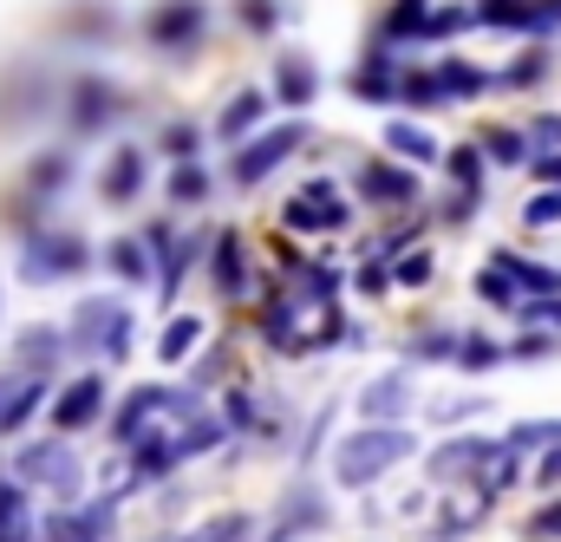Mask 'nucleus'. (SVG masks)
Instances as JSON below:
<instances>
[{"label":"nucleus","instance_id":"a211bd4d","mask_svg":"<svg viewBox=\"0 0 561 542\" xmlns=\"http://www.w3.org/2000/svg\"><path fill=\"white\" fill-rule=\"evenodd\" d=\"M209 274H216V294H222V301H242V236H236V229H222V236H216Z\"/></svg>","mask_w":561,"mask_h":542},{"label":"nucleus","instance_id":"cd10ccee","mask_svg":"<svg viewBox=\"0 0 561 542\" xmlns=\"http://www.w3.org/2000/svg\"><path fill=\"white\" fill-rule=\"evenodd\" d=\"M196 340H203V320L176 314V320L163 327V340H157V360H170V366H176V360H190V347H196Z\"/></svg>","mask_w":561,"mask_h":542},{"label":"nucleus","instance_id":"4be33fe9","mask_svg":"<svg viewBox=\"0 0 561 542\" xmlns=\"http://www.w3.org/2000/svg\"><path fill=\"white\" fill-rule=\"evenodd\" d=\"M444 170H450V183H457V196H463V203H477V196H483V150H477V144H457V150L444 157Z\"/></svg>","mask_w":561,"mask_h":542},{"label":"nucleus","instance_id":"3c124183","mask_svg":"<svg viewBox=\"0 0 561 542\" xmlns=\"http://www.w3.org/2000/svg\"><path fill=\"white\" fill-rule=\"evenodd\" d=\"M399 281H405V287H424V281H431V256H399Z\"/></svg>","mask_w":561,"mask_h":542},{"label":"nucleus","instance_id":"412c9836","mask_svg":"<svg viewBox=\"0 0 561 542\" xmlns=\"http://www.w3.org/2000/svg\"><path fill=\"white\" fill-rule=\"evenodd\" d=\"M437 72V92L444 99H477V92H490L496 79L483 72V66H470V59H444V66H431Z\"/></svg>","mask_w":561,"mask_h":542},{"label":"nucleus","instance_id":"72a5a7b5","mask_svg":"<svg viewBox=\"0 0 561 542\" xmlns=\"http://www.w3.org/2000/svg\"><path fill=\"white\" fill-rule=\"evenodd\" d=\"M163 256H170V262H163V301H170V294H176V281H183V269L203 256V236H183V242H176V249H163Z\"/></svg>","mask_w":561,"mask_h":542},{"label":"nucleus","instance_id":"a878e982","mask_svg":"<svg viewBox=\"0 0 561 542\" xmlns=\"http://www.w3.org/2000/svg\"><path fill=\"white\" fill-rule=\"evenodd\" d=\"M59 347H66V334L59 327H26L20 334V360H26V373H53V360H59Z\"/></svg>","mask_w":561,"mask_h":542},{"label":"nucleus","instance_id":"864d4df0","mask_svg":"<svg viewBox=\"0 0 561 542\" xmlns=\"http://www.w3.org/2000/svg\"><path fill=\"white\" fill-rule=\"evenodd\" d=\"M529 537H561V497L542 510V517H529Z\"/></svg>","mask_w":561,"mask_h":542},{"label":"nucleus","instance_id":"7c9ffc66","mask_svg":"<svg viewBox=\"0 0 561 542\" xmlns=\"http://www.w3.org/2000/svg\"><path fill=\"white\" fill-rule=\"evenodd\" d=\"M163 190H170V203H203V196H209V170H203V163H176Z\"/></svg>","mask_w":561,"mask_h":542},{"label":"nucleus","instance_id":"09e8293b","mask_svg":"<svg viewBox=\"0 0 561 542\" xmlns=\"http://www.w3.org/2000/svg\"><path fill=\"white\" fill-rule=\"evenodd\" d=\"M236 13H242V26H249V33H268V26H275V0H242Z\"/></svg>","mask_w":561,"mask_h":542},{"label":"nucleus","instance_id":"4c0bfd02","mask_svg":"<svg viewBox=\"0 0 561 542\" xmlns=\"http://www.w3.org/2000/svg\"><path fill=\"white\" fill-rule=\"evenodd\" d=\"M79 523H85V537H92V542H105V537H112V523H118V497L85 504V510H79Z\"/></svg>","mask_w":561,"mask_h":542},{"label":"nucleus","instance_id":"b1692460","mask_svg":"<svg viewBox=\"0 0 561 542\" xmlns=\"http://www.w3.org/2000/svg\"><path fill=\"white\" fill-rule=\"evenodd\" d=\"M386 150L392 157H405V163H437V137L431 132H419V125H386Z\"/></svg>","mask_w":561,"mask_h":542},{"label":"nucleus","instance_id":"0eeeda50","mask_svg":"<svg viewBox=\"0 0 561 542\" xmlns=\"http://www.w3.org/2000/svg\"><path fill=\"white\" fill-rule=\"evenodd\" d=\"M359 196L379 210H405V203H419V177L399 163H359Z\"/></svg>","mask_w":561,"mask_h":542},{"label":"nucleus","instance_id":"1a4fd4ad","mask_svg":"<svg viewBox=\"0 0 561 542\" xmlns=\"http://www.w3.org/2000/svg\"><path fill=\"white\" fill-rule=\"evenodd\" d=\"M353 99H366V105H386V99H399V66H392V53L386 46H373L359 66H353Z\"/></svg>","mask_w":561,"mask_h":542},{"label":"nucleus","instance_id":"e433bc0d","mask_svg":"<svg viewBox=\"0 0 561 542\" xmlns=\"http://www.w3.org/2000/svg\"><path fill=\"white\" fill-rule=\"evenodd\" d=\"M542 72H549V53H542V46H529V53H523V59H516V66H510L496 86H510V92H516V86H536Z\"/></svg>","mask_w":561,"mask_h":542},{"label":"nucleus","instance_id":"bf43d9fd","mask_svg":"<svg viewBox=\"0 0 561 542\" xmlns=\"http://www.w3.org/2000/svg\"><path fill=\"white\" fill-rule=\"evenodd\" d=\"M0 542H26V537H0Z\"/></svg>","mask_w":561,"mask_h":542},{"label":"nucleus","instance_id":"7ed1b4c3","mask_svg":"<svg viewBox=\"0 0 561 542\" xmlns=\"http://www.w3.org/2000/svg\"><path fill=\"white\" fill-rule=\"evenodd\" d=\"M300 150V125H275V132H262L255 144H236V163H229V177L242 183V190H255L275 163H287Z\"/></svg>","mask_w":561,"mask_h":542},{"label":"nucleus","instance_id":"f257e3e1","mask_svg":"<svg viewBox=\"0 0 561 542\" xmlns=\"http://www.w3.org/2000/svg\"><path fill=\"white\" fill-rule=\"evenodd\" d=\"M419 444H412V431L405 425H366V431H353L340 451H333V477L346 484V490H373L399 458H412Z\"/></svg>","mask_w":561,"mask_h":542},{"label":"nucleus","instance_id":"4468645a","mask_svg":"<svg viewBox=\"0 0 561 542\" xmlns=\"http://www.w3.org/2000/svg\"><path fill=\"white\" fill-rule=\"evenodd\" d=\"M138 190H144V150L138 144H118L112 163H105V177H99V196L105 203H131Z\"/></svg>","mask_w":561,"mask_h":542},{"label":"nucleus","instance_id":"5fc2aeb1","mask_svg":"<svg viewBox=\"0 0 561 542\" xmlns=\"http://www.w3.org/2000/svg\"><path fill=\"white\" fill-rule=\"evenodd\" d=\"M477 411H483V399H450V406H437V418L457 425V418H477Z\"/></svg>","mask_w":561,"mask_h":542},{"label":"nucleus","instance_id":"4d7b16f0","mask_svg":"<svg viewBox=\"0 0 561 542\" xmlns=\"http://www.w3.org/2000/svg\"><path fill=\"white\" fill-rule=\"evenodd\" d=\"M529 170H536L549 190H561V157H529Z\"/></svg>","mask_w":561,"mask_h":542},{"label":"nucleus","instance_id":"f03ea898","mask_svg":"<svg viewBox=\"0 0 561 542\" xmlns=\"http://www.w3.org/2000/svg\"><path fill=\"white\" fill-rule=\"evenodd\" d=\"M203 33H209V7H203V0H157V7L144 13V39L163 46V53H183V46H196Z\"/></svg>","mask_w":561,"mask_h":542},{"label":"nucleus","instance_id":"c03bdc74","mask_svg":"<svg viewBox=\"0 0 561 542\" xmlns=\"http://www.w3.org/2000/svg\"><path fill=\"white\" fill-rule=\"evenodd\" d=\"M516 314H523V320H536V327L549 334V327H561V294H542V301H523Z\"/></svg>","mask_w":561,"mask_h":542},{"label":"nucleus","instance_id":"f3484780","mask_svg":"<svg viewBox=\"0 0 561 542\" xmlns=\"http://www.w3.org/2000/svg\"><path fill=\"white\" fill-rule=\"evenodd\" d=\"M320 92V72L300 59V53H280V66H275V99L280 105H307Z\"/></svg>","mask_w":561,"mask_h":542},{"label":"nucleus","instance_id":"f704fd0d","mask_svg":"<svg viewBox=\"0 0 561 542\" xmlns=\"http://www.w3.org/2000/svg\"><path fill=\"white\" fill-rule=\"evenodd\" d=\"M477 20H483V26H523V33H529V0H483Z\"/></svg>","mask_w":561,"mask_h":542},{"label":"nucleus","instance_id":"6ab92c4d","mask_svg":"<svg viewBox=\"0 0 561 542\" xmlns=\"http://www.w3.org/2000/svg\"><path fill=\"white\" fill-rule=\"evenodd\" d=\"M424 20H431V0H392V13L379 20V46L392 53L399 39H424Z\"/></svg>","mask_w":561,"mask_h":542},{"label":"nucleus","instance_id":"39448f33","mask_svg":"<svg viewBox=\"0 0 561 542\" xmlns=\"http://www.w3.org/2000/svg\"><path fill=\"white\" fill-rule=\"evenodd\" d=\"M20 477H26V484H46V490H59V497H72V490L85 484V464H79L66 444H26V451H20Z\"/></svg>","mask_w":561,"mask_h":542},{"label":"nucleus","instance_id":"8fccbe9b","mask_svg":"<svg viewBox=\"0 0 561 542\" xmlns=\"http://www.w3.org/2000/svg\"><path fill=\"white\" fill-rule=\"evenodd\" d=\"M412 360H457V340L450 334H424L419 347H412Z\"/></svg>","mask_w":561,"mask_h":542},{"label":"nucleus","instance_id":"9d476101","mask_svg":"<svg viewBox=\"0 0 561 542\" xmlns=\"http://www.w3.org/2000/svg\"><path fill=\"white\" fill-rule=\"evenodd\" d=\"M118 86H105V79H79L72 86V132H99V125H112L118 118Z\"/></svg>","mask_w":561,"mask_h":542},{"label":"nucleus","instance_id":"393cba45","mask_svg":"<svg viewBox=\"0 0 561 542\" xmlns=\"http://www.w3.org/2000/svg\"><path fill=\"white\" fill-rule=\"evenodd\" d=\"M470 484H477V497L510 490V484H516V444H490V458H483V471H477Z\"/></svg>","mask_w":561,"mask_h":542},{"label":"nucleus","instance_id":"49530a36","mask_svg":"<svg viewBox=\"0 0 561 542\" xmlns=\"http://www.w3.org/2000/svg\"><path fill=\"white\" fill-rule=\"evenodd\" d=\"M561 26V0H529V33L542 39V33H556Z\"/></svg>","mask_w":561,"mask_h":542},{"label":"nucleus","instance_id":"20e7f679","mask_svg":"<svg viewBox=\"0 0 561 542\" xmlns=\"http://www.w3.org/2000/svg\"><path fill=\"white\" fill-rule=\"evenodd\" d=\"M346 196L327 183V177H313L294 203H287V229H307V236H320V229H346Z\"/></svg>","mask_w":561,"mask_h":542},{"label":"nucleus","instance_id":"a18cd8bd","mask_svg":"<svg viewBox=\"0 0 561 542\" xmlns=\"http://www.w3.org/2000/svg\"><path fill=\"white\" fill-rule=\"evenodd\" d=\"M59 183H66V150H53V157L33 163V190H59Z\"/></svg>","mask_w":561,"mask_h":542},{"label":"nucleus","instance_id":"2f4dec72","mask_svg":"<svg viewBox=\"0 0 561 542\" xmlns=\"http://www.w3.org/2000/svg\"><path fill=\"white\" fill-rule=\"evenodd\" d=\"M477 294H483L490 307H510V314L523 307V287H516V281H510L503 269H483V274H477Z\"/></svg>","mask_w":561,"mask_h":542},{"label":"nucleus","instance_id":"ea45409f","mask_svg":"<svg viewBox=\"0 0 561 542\" xmlns=\"http://www.w3.org/2000/svg\"><path fill=\"white\" fill-rule=\"evenodd\" d=\"M529 144H536V157H561V118L556 112H542V118L529 125Z\"/></svg>","mask_w":561,"mask_h":542},{"label":"nucleus","instance_id":"6e6552de","mask_svg":"<svg viewBox=\"0 0 561 542\" xmlns=\"http://www.w3.org/2000/svg\"><path fill=\"white\" fill-rule=\"evenodd\" d=\"M99 411H105V380L85 373V380H72V386L53 399V425H59V431H85V425H99Z\"/></svg>","mask_w":561,"mask_h":542},{"label":"nucleus","instance_id":"473e14b6","mask_svg":"<svg viewBox=\"0 0 561 542\" xmlns=\"http://www.w3.org/2000/svg\"><path fill=\"white\" fill-rule=\"evenodd\" d=\"M399 99H405V105H419V112L444 105V92H437V72H399Z\"/></svg>","mask_w":561,"mask_h":542},{"label":"nucleus","instance_id":"9b49d317","mask_svg":"<svg viewBox=\"0 0 561 542\" xmlns=\"http://www.w3.org/2000/svg\"><path fill=\"white\" fill-rule=\"evenodd\" d=\"M170 406H176V393H163V386H138V393L118 406V418H112V438H118V444H138L144 425H150L157 411H170Z\"/></svg>","mask_w":561,"mask_h":542},{"label":"nucleus","instance_id":"58836bf2","mask_svg":"<svg viewBox=\"0 0 561 542\" xmlns=\"http://www.w3.org/2000/svg\"><path fill=\"white\" fill-rule=\"evenodd\" d=\"M523 223H529V229H556V223H561V190L529 196V203H523Z\"/></svg>","mask_w":561,"mask_h":542},{"label":"nucleus","instance_id":"de8ad7c7","mask_svg":"<svg viewBox=\"0 0 561 542\" xmlns=\"http://www.w3.org/2000/svg\"><path fill=\"white\" fill-rule=\"evenodd\" d=\"M549 353H556V334H523L510 347V360H549Z\"/></svg>","mask_w":561,"mask_h":542},{"label":"nucleus","instance_id":"aec40b11","mask_svg":"<svg viewBox=\"0 0 561 542\" xmlns=\"http://www.w3.org/2000/svg\"><path fill=\"white\" fill-rule=\"evenodd\" d=\"M262 112H268V92H236L229 105H222V118H216V132L229 137V144H242V137L262 125Z\"/></svg>","mask_w":561,"mask_h":542},{"label":"nucleus","instance_id":"603ef678","mask_svg":"<svg viewBox=\"0 0 561 542\" xmlns=\"http://www.w3.org/2000/svg\"><path fill=\"white\" fill-rule=\"evenodd\" d=\"M536 484H542V490H556L561 484V444H549V458L536 464Z\"/></svg>","mask_w":561,"mask_h":542},{"label":"nucleus","instance_id":"6e6d98bb","mask_svg":"<svg viewBox=\"0 0 561 542\" xmlns=\"http://www.w3.org/2000/svg\"><path fill=\"white\" fill-rule=\"evenodd\" d=\"M386 281H392L386 262H366V269H359V287H366V294H386Z\"/></svg>","mask_w":561,"mask_h":542},{"label":"nucleus","instance_id":"f8f14e48","mask_svg":"<svg viewBox=\"0 0 561 542\" xmlns=\"http://www.w3.org/2000/svg\"><path fill=\"white\" fill-rule=\"evenodd\" d=\"M118 327H125V307H118V301H85V307H79V320H72V334H66V340H72V347H99V353H105V347H112V334H118Z\"/></svg>","mask_w":561,"mask_h":542},{"label":"nucleus","instance_id":"a19ab883","mask_svg":"<svg viewBox=\"0 0 561 542\" xmlns=\"http://www.w3.org/2000/svg\"><path fill=\"white\" fill-rule=\"evenodd\" d=\"M20 517H26L20 484H0V537H20Z\"/></svg>","mask_w":561,"mask_h":542},{"label":"nucleus","instance_id":"2eb2a0df","mask_svg":"<svg viewBox=\"0 0 561 542\" xmlns=\"http://www.w3.org/2000/svg\"><path fill=\"white\" fill-rule=\"evenodd\" d=\"M405 406H412V380H405V373H386V380H373V386L359 393V418H373V425L405 418Z\"/></svg>","mask_w":561,"mask_h":542},{"label":"nucleus","instance_id":"13d9d810","mask_svg":"<svg viewBox=\"0 0 561 542\" xmlns=\"http://www.w3.org/2000/svg\"><path fill=\"white\" fill-rule=\"evenodd\" d=\"M229 418H236V425H255V399H242V393H236V399H229Z\"/></svg>","mask_w":561,"mask_h":542},{"label":"nucleus","instance_id":"c756f323","mask_svg":"<svg viewBox=\"0 0 561 542\" xmlns=\"http://www.w3.org/2000/svg\"><path fill=\"white\" fill-rule=\"evenodd\" d=\"M105 262H112V269L125 274V281H150V256H144V242H138V236H118V242L105 249Z\"/></svg>","mask_w":561,"mask_h":542},{"label":"nucleus","instance_id":"5701e85b","mask_svg":"<svg viewBox=\"0 0 561 542\" xmlns=\"http://www.w3.org/2000/svg\"><path fill=\"white\" fill-rule=\"evenodd\" d=\"M477 150H483L490 163H510V170L536 157V150H529V132H510V125H490V132L477 137Z\"/></svg>","mask_w":561,"mask_h":542},{"label":"nucleus","instance_id":"c85d7f7f","mask_svg":"<svg viewBox=\"0 0 561 542\" xmlns=\"http://www.w3.org/2000/svg\"><path fill=\"white\" fill-rule=\"evenodd\" d=\"M496 360H510V347H496V340H483V334H463V340H457V366H463V373H490Z\"/></svg>","mask_w":561,"mask_h":542},{"label":"nucleus","instance_id":"79ce46f5","mask_svg":"<svg viewBox=\"0 0 561 542\" xmlns=\"http://www.w3.org/2000/svg\"><path fill=\"white\" fill-rule=\"evenodd\" d=\"M249 537V517H216V523H203L190 542H242Z\"/></svg>","mask_w":561,"mask_h":542},{"label":"nucleus","instance_id":"dca6fc26","mask_svg":"<svg viewBox=\"0 0 561 542\" xmlns=\"http://www.w3.org/2000/svg\"><path fill=\"white\" fill-rule=\"evenodd\" d=\"M183 458H176V431H144L138 444H131V477L150 484V477H170Z\"/></svg>","mask_w":561,"mask_h":542},{"label":"nucleus","instance_id":"c9c22d12","mask_svg":"<svg viewBox=\"0 0 561 542\" xmlns=\"http://www.w3.org/2000/svg\"><path fill=\"white\" fill-rule=\"evenodd\" d=\"M39 542H92V537H85L79 510H46V523H39Z\"/></svg>","mask_w":561,"mask_h":542},{"label":"nucleus","instance_id":"ddd939ff","mask_svg":"<svg viewBox=\"0 0 561 542\" xmlns=\"http://www.w3.org/2000/svg\"><path fill=\"white\" fill-rule=\"evenodd\" d=\"M490 458V438H450L437 458H431V484H457V477H477Z\"/></svg>","mask_w":561,"mask_h":542},{"label":"nucleus","instance_id":"bb28decb","mask_svg":"<svg viewBox=\"0 0 561 542\" xmlns=\"http://www.w3.org/2000/svg\"><path fill=\"white\" fill-rule=\"evenodd\" d=\"M39 399H46V380H39V373H26V380H20V393L0 406V431H20V425L39 411Z\"/></svg>","mask_w":561,"mask_h":542},{"label":"nucleus","instance_id":"37998d69","mask_svg":"<svg viewBox=\"0 0 561 542\" xmlns=\"http://www.w3.org/2000/svg\"><path fill=\"white\" fill-rule=\"evenodd\" d=\"M196 144H203L196 125H170V132H163V150H170L176 163H196Z\"/></svg>","mask_w":561,"mask_h":542},{"label":"nucleus","instance_id":"423d86ee","mask_svg":"<svg viewBox=\"0 0 561 542\" xmlns=\"http://www.w3.org/2000/svg\"><path fill=\"white\" fill-rule=\"evenodd\" d=\"M85 262H92V249H85L79 236H39V242L26 249L20 274H26V281H59V274H79Z\"/></svg>","mask_w":561,"mask_h":542}]
</instances>
